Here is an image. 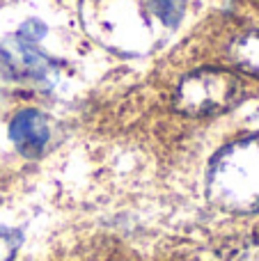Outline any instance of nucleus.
I'll return each instance as SVG.
<instances>
[{
  "mask_svg": "<svg viewBox=\"0 0 259 261\" xmlns=\"http://www.w3.org/2000/svg\"><path fill=\"white\" fill-rule=\"evenodd\" d=\"M14 92V69L9 67V62L0 55V108L9 101Z\"/></svg>",
  "mask_w": 259,
  "mask_h": 261,
  "instance_id": "obj_7",
  "label": "nucleus"
},
{
  "mask_svg": "<svg viewBox=\"0 0 259 261\" xmlns=\"http://www.w3.org/2000/svg\"><path fill=\"white\" fill-rule=\"evenodd\" d=\"M149 3L156 16L163 23H170V25H174L182 18L184 7H186V0H149Z\"/></svg>",
  "mask_w": 259,
  "mask_h": 261,
  "instance_id": "obj_6",
  "label": "nucleus"
},
{
  "mask_svg": "<svg viewBox=\"0 0 259 261\" xmlns=\"http://www.w3.org/2000/svg\"><path fill=\"white\" fill-rule=\"evenodd\" d=\"M241 94L243 85L234 73L200 69L179 83L174 94V110L186 117H206L232 108Z\"/></svg>",
  "mask_w": 259,
  "mask_h": 261,
  "instance_id": "obj_2",
  "label": "nucleus"
},
{
  "mask_svg": "<svg viewBox=\"0 0 259 261\" xmlns=\"http://www.w3.org/2000/svg\"><path fill=\"white\" fill-rule=\"evenodd\" d=\"M232 261H259V243H248L234 254Z\"/></svg>",
  "mask_w": 259,
  "mask_h": 261,
  "instance_id": "obj_9",
  "label": "nucleus"
},
{
  "mask_svg": "<svg viewBox=\"0 0 259 261\" xmlns=\"http://www.w3.org/2000/svg\"><path fill=\"white\" fill-rule=\"evenodd\" d=\"M44 35V25L37 21H30L16 32L12 41H7V55L5 60L9 62V67L16 71L23 69L25 73L32 76H44L50 67V60L37 48V41Z\"/></svg>",
  "mask_w": 259,
  "mask_h": 261,
  "instance_id": "obj_3",
  "label": "nucleus"
},
{
  "mask_svg": "<svg viewBox=\"0 0 259 261\" xmlns=\"http://www.w3.org/2000/svg\"><path fill=\"white\" fill-rule=\"evenodd\" d=\"M21 245V236L16 231L0 229V261H12Z\"/></svg>",
  "mask_w": 259,
  "mask_h": 261,
  "instance_id": "obj_8",
  "label": "nucleus"
},
{
  "mask_svg": "<svg viewBox=\"0 0 259 261\" xmlns=\"http://www.w3.org/2000/svg\"><path fill=\"white\" fill-rule=\"evenodd\" d=\"M9 135H12L14 144H16V149L23 156L37 158L44 153L46 144H48L50 128L41 113H37V110H21L12 119Z\"/></svg>",
  "mask_w": 259,
  "mask_h": 261,
  "instance_id": "obj_4",
  "label": "nucleus"
},
{
  "mask_svg": "<svg viewBox=\"0 0 259 261\" xmlns=\"http://www.w3.org/2000/svg\"><path fill=\"white\" fill-rule=\"evenodd\" d=\"M232 58L243 71L259 76V30L248 32L232 46Z\"/></svg>",
  "mask_w": 259,
  "mask_h": 261,
  "instance_id": "obj_5",
  "label": "nucleus"
},
{
  "mask_svg": "<svg viewBox=\"0 0 259 261\" xmlns=\"http://www.w3.org/2000/svg\"><path fill=\"white\" fill-rule=\"evenodd\" d=\"M206 195L223 211H259V135L232 142L211 161Z\"/></svg>",
  "mask_w": 259,
  "mask_h": 261,
  "instance_id": "obj_1",
  "label": "nucleus"
}]
</instances>
